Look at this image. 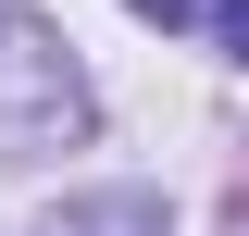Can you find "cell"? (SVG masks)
Here are the masks:
<instances>
[{"label":"cell","mask_w":249,"mask_h":236,"mask_svg":"<svg viewBox=\"0 0 249 236\" xmlns=\"http://www.w3.org/2000/svg\"><path fill=\"white\" fill-rule=\"evenodd\" d=\"M50 236H175L150 199H88V211H50Z\"/></svg>","instance_id":"obj_2"},{"label":"cell","mask_w":249,"mask_h":236,"mask_svg":"<svg viewBox=\"0 0 249 236\" xmlns=\"http://www.w3.org/2000/svg\"><path fill=\"white\" fill-rule=\"evenodd\" d=\"M75 137H88V75H75V50L50 37L37 0H0V149L37 162V149H75Z\"/></svg>","instance_id":"obj_1"},{"label":"cell","mask_w":249,"mask_h":236,"mask_svg":"<svg viewBox=\"0 0 249 236\" xmlns=\"http://www.w3.org/2000/svg\"><path fill=\"white\" fill-rule=\"evenodd\" d=\"M212 25H224V50L249 62V0H212Z\"/></svg>","instance_id":"obj_3"}]
</instances>
